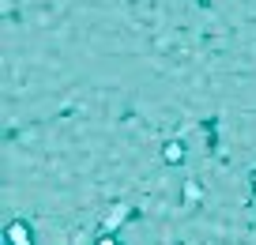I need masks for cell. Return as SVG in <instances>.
Listing matches in <instances>:
<instances>
[{
	"mask_svg": "<svg viewBox=\"0 0 256 245\" xmlns=\"http://www.w3.org/2000/svg\"><path fill=\"white\" fill-rule=\"evenodd\" d=\"M98 245H120V241H117V237H102Z\"/></svg>",
	"mask_w": 256,
	"mask_h": 245,
	"instance_id": "cell-4",
	"label": "cell"
},
{
	"mask_svg": "<svg viewBox=\"0 0 256 245\" xmlns=\"http://www.w3.org/2000/svg\"><path fill=\"white\" fill-rule=\"evenodd\" d=\"M162 155H166V162H181V158H184V147H181V143H166V147H162Z\"/></svg>",
	"mask_w": 256,
	"mask_h": 245,
	"instance_id": "cell-2",
	"label": "cell"
},
{
	"mask_svg": "<svg viewBox=\"0 0 256 245\" xmlns=\"http://www.w3.org/2000/svg\"><path fill=\"white\" fill-rule=\"evenodd\" d=\"M4 237H8V245H34V234H30L26 222H8Z\"/></svg>",
	"mask_w": 256,
	"mask_h": 245,
	"instance_id": "cell-1",
	"label": "cell"
},
{
	"mask_svg": "<svg viewBox=\"0 0 256 245\" xmlns=\"http://www.w3.org/2000/svg\"><path fill=\"white\" fill-rule=\"evenodd\" d=\"M184 200H188V204H196V200H200V185H196V181L184 185Z\"/></svg>",
	"mask_w": 256,
	"mask_h": 245,
	"instance_id": "cell-3",
	"label": "cell"
},
{
	"mask_svg": "<svg viewBox=\"0 0 256 245\" xmlns=\"http://www.w3.org/2000/svg\"><path fill=\"white\" fill-rule=\"evenodd\" d=\"M252 192H256V174H252Z\"/></svg>",
	"mask_w": 256,
	"mask_h": 245,
	"instance_id": "cell-5",
	"label": "cell"
}]
</instances>
